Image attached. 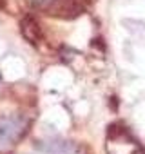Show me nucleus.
<instances>
[{
  "label": "nucleus",
  "mask_w": 145,
  "mask_h": 154,
  "mask_svg": "<svg viewBox=\"0 0 145 154\" xmlns=\"http://www.w3.org/2000/svg\"><path fill=\"white\" fill-rule=\"evenodd\" d=\"M138 143L131 138L125 129H118L116 125L109 127L107 134V154H136Z\"/></svg>",
  "instance_id": "f03ea898"
},
{
  "label": "nucleus",
  "mask_w": 145,
  "mask_h": 154,
  "mask_svg": "<svg viewBox=\"0 0 145 154\" xmlns=\"http://www.w3.org/2000/svg\"><path fill=\"white\" fill-rule=\"evenodd\" d=\"M29 120L22 114H8L0 118V147L17 145L27 132Z\"/></svg>",
  "instance_id": "f257e3e1"
},
{
  "label": "nucleus",
  "mask_w": 145,
  "mask_h": 154,
  "mask_svg": "<svg viewBox=\"0 0 145 154\" xmlns=\"http://www.w3.org/2000/svg\"><path fill=\"white\" fill-rule=\"evenodd\" d=\"M38 149L44 154H80V147L75 141H67V140H49L42 141Z\"/></svg>",
  "instance_id": "20e7f679"
},
{
  "label": "nucleus",
  "mask_w": 145,
  "mask_h": 154,
  "mask_svg": "<svg viewBox=\"0 0 145 154\" xmlns=\"http://www.w3.org/2000/svg\"><path fill=\"white\" fill-rule=\"evenodd\" d=\"M22 35H24L29 42H33V44L38 42V38H40V26L36 24L35 18L27 17V18L22 22Z\"/></svg>",
  "instance_id": "39448f33"
},
{
  "label": "nucleus",
  "mask_w": 145,
  "mask_h": 154,
  "mask_svg": "<svg viewBox=\"0 0 145 154\" xmlns=\"http://www.w3.org/2000/svg\"><path fill=\"white\" fill-rule=\"evenodd\" d=\"M85 8L84 0H49L44 6V11L58 18H75Z\"/></svg>",
  "instance_id": "7ed1b4c3"
}]
</instances>
